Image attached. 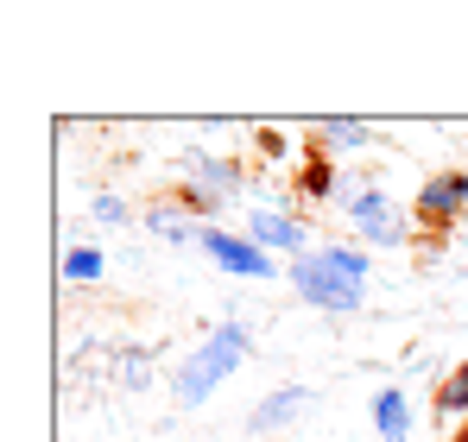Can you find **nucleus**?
Listing matches in <instances>:
<instances>
[{"label": "nucleus", "mask_w": 468, "mask_h": 442, "mask_svg": "<svg viewBox=\"0 0 468 442\" xmlns=\"http://www.w3.org/2000/svg\"><path fill=\"white\" fill-rule=\"evenodd\" d=\"M247 322H216L209 335H203V348H190L184 361H177V373H171V392H177V405L184 411H197V405H209L216 398V385H229L234 373H240V361H247Z\"/></svg>", "instance_id": "nucleus-1"}, {"label": "nucleus", "mask_w": 468, "mask_h": 442, "mask_svg": "<svg viewBox=\"0 0 468 442\" xmlns=\"http://www.w3.org/2000/svg\"><path fill=\"white\" fill-rule=\"evenodd\" d=\"M285 279H292V291L304 297L311 310H323V316H355V310L367 303V285H348L342 272H329V266H323V253L292 259V266H285Z\"/></svg>", "instance_id": "nucleus-2"}, {"label": "nucleus", "mask_w": 468, "mask_h": 442, "mask_svg": "<svg viewBox=\"0 0 468 442\" xmlns=\"http://www.w3.org/2000/svg\"><path fill=\"white\" fill-rule=\"evenodd\" d=\"M203 253H209V266H222L229 279H272L279 272V259L266 253V247H253L247 234H229V227H203V240H197Z\"/></svg>", "instance_id": "nucleus-3"}, {"label": "nucleus", "mask_w": 468, "mask_h": 442, "mask_svg": "<svg viewBox=\"0 0 468 442\" xmlns=\"http://www.w3.org/2000/svg\"><path fill=\"white\" fill-rule=\"evenodd\" d=\"M418 221L424 227H456V221L468 216V171H437V177H424V190H418Z\"/></svg>", "instance_id": "nucleus-4"}, {"label": "nucleus", "mask_w": 468, "mask_h": 442, "mask_svg": "<svg viewBox=\"0 0 468 442\" xmlns=\"http://www.w3.org/2000/svg\"><path fill=\"white\" fill-rule=\"evenodd\" d=\"M247 240H253V247H266V253H272V259H285V266H292V259H304V253H316L311 234H304V221L285 216V209H253V216H247Z\"/></svg>", "instance_id": "nucleus-5"}, {"label": "nucleus", "mask_w": 468, "mask_h": 442, "mask_svg": "<svg viewBox=\"0 0 468 442\" xmlns=\"http://www.w3.org/2000/svg\"><path fill=\"white\" fill-rule=\"evenodd\" d=\"M311 411H316V385H279V392H266V398L253 405L247 430H253V437H272V430H292V424L311 417Z\"/></svg>", "instance_id": "nucleus-6"}, {"label": "nucleus", "mask_w": 468, "mask_h": 442, "mask_svg": "<svg viewBox=\"0 0 468 442\" xmlns=\"http://www.w3.org/2000/svg\"><path fill=\"white\" fill-rule=\"evenodd\" d=\"M367 417H374L380 442H411V430H418V411H411V398H405L399 385H380V392L367 398Z\"/></svg>", "instance_id": "nucleus-7"}, {"label": "nucleus", "mask_w": 468, "mask_h": 442, "mask_svg": "<svg viewBox=\"0 0 468 442\" xmlns=\"http://www.w3.org/2000/svg\"><path fill=\"white\" fill-rule=\"evenodd\" d=\"M311 140H316V152H323V158H329V152L380 146V133H374L367 121H342V114H335V121H316V127H311Z\"/></svg>", "instance_id": "nucleus-8"}, {"label": "nucleus", "mask_w": 468, "mask_h": 442, "mask_svg": "<svg viewBox=\"0 0 468 442\" xmlns=\"http://www.w3.org/2000/svg\"><path fill=\"white\" fill-rule=\"evenodd\" d=\"M342 209H348V221L367 234V227H380V221H392L399 209H392V196L380 190V184H355L348 196H342Z\"/></svg>", "instance_id": "nucleus-9"}, {"label": "nucleus", "mask_w": 468, "mask_h": 442, "mask_svg": "<svg viewBox=\"0 0 468 442\" xmlns=\"http://www.w3.org/2000/svg\"><path fill=\"white\" fill-rule=\"evenodd\" d=\"M146 227H153L158 240H203V227L190 221V209H171V203H158V209H146Z\"/></svg>", "instance_id": "nucleus-10"}, {"label": "nucleus", "mask_w": 468, "mask_h": 442, "mask_svg": "<svg viewBox=\"0 0 468 442\" xmlns=\"http://www.w3.org/2000/svg\"><path fill=\"white\" fill-rule=\"evenodd\" d=\"M316 253H323V266L342 272L348 285H367V272H374V259H367L361 247H335V240H329V247H316Z\"/></svg>", "instance_id": "nucleus-11"}, {"label": "nucleus", "mask_w": 468, "mask_h": 442, "mask_svg": "<svg viewBox=\"0 0 468 442\" xmlns=\"http://www.w3.org/2000/svg\"><path fill=\"white\" fill-rule=\"evenodd\" d=\"M101 272H108L101 247H70V253H64V279H70V285H95Z\"/></svg>", "instance_id": "nucleus-12"}, {"label": "nucleus", "mask_w": 468, "mask_h": 442, "mask_svg": "<svg viewBox=\"0 0 468 442\" xmlns=\"http://www.w3.org/2000/svg\"><path fill=\"white\" fill-rule=\"evenodd\" d=\"M437 411H443V417H468V361L437 385Z\"/></svg>", "instance_id": "nucleus-13"}, {"label": "nucleus", "mask_w": 468, "mask_h": 442, "mask_svg": "<svg viewBox=\"0 0 468 442\" xmlns=\"http://www.w3.org/2000/svg\"><path fill=\"white\" fill-rule=\"evenodd\" d=\"M89 216L101 221V227H133V209H127V203H121L114 190H101V196L89 203Z\"/></svg>", "instance_id": "nucleus-14"}, {"label": "nucleus", "mask_w": 468, "mask_h": 442, "mask_svg": "<svg viewBox=\"0 0 468 442\" xmlns=\"http://www.w3.org/2000/svg\"><path fill=\"white\" fill-rule=\"evenodd\" d=\"M329 190H335V171H329V158L316 152L311 171H304V196H316V203H329Z\"/></svg>", "instance_id": "nucleus-15"}, {"label": "nucleus", "mask_w": 468, "mask_h": 442, "mask_svg": "<svg viewBox=\"0 0 468 442\" xmlns=\"http://www.w3.org/2000/svg\"><path fill=\"white\" fill-rule=\"evenodd\" d=\"M361 240H367V247H405V240H411V221L392 216V221H380V227H367Z\"/></svg>", "instance_id": "nucleus-16"}, {"label": "nucleus", "mask_w": 468, "mask_h": 442, "mask_svg": "<svg viewBox=\"0 0 468 442\" xmlns=\"http://www.w3.org/2000/svg\"><path fill=\"white\" fill-rule=\"evenodd\" d=\"M121 379H127V385H146V354H127V361H121Z\"/></svg>", "instance_id": "nucleus-17"}, {"label": "nucleus", "mask_w": 468, "mask_h": 442, "mask_svg": "<svg viewBox=\"0 0 468 442\" xmlns=\"http://www.w3.org/2000/svg\"><path fill=\"white\" fill-rule=\"evenodd\" d=\"M463 442H468V430H463Z\"/></svg>", "instance_id": "nucleus-18"}]
</instances>
